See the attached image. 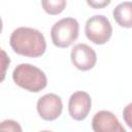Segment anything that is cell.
I'll use <instances>...</instances> for the list:
<instances>
[{
	"instance_id": "obj_10",
	"label": "cell",
	"mask_w": 132,
	"mask_h": 132,
	"mask_svg": "<svg viewBox=\"0 0 132 132\" xmlns=\"http://www.w3.org/2000/svg\"><path fill=\"white\" fill-rule=\"evenodd\" d=\"M42 8L51 15L61 13L66 7V0H41Z\"/></svg>"
},
{
	"instance_id": "obj_6",
	"label": "cell",
	"mask_w": 132,
	"mask_h": 132,
	"mask_svg": "<svg viewBox=\"0 0 132 132\" xmlns=\"http://www.w3.org/2000/svg\"><path fill=\"white\" fill-rule=\"evenodd\" d=\"M72 64L81 71L92 69L97 62V55L95 51L86 43H77L70 54Z\"/></svg>"
},
{
	"instance_id": "obj_8",
	"label": "cell",
	"mask_w": 132,
	"mask_h": 132,
	"mask_svg": "<svg viewBox=\"0 0 132 132\" xmlns=\"http://www.w3.org/2000/svg\"><path fill=\"white\" fill-rule=\"evenodd\" d=\"M92 129L95 132H125L118 118L108 110H100L93 117Z\"/></svg>"
},
{
	"instance_id": "obj_3",
	"label": "cell",
	"mask_w": 132,
	"mask_h": 132,
	"mask_svg": "<svg viewBox=\"0 0 132 132\" xmlns=\"http://www.w3.org/2000/svg\"><path fill=\"white\" fill-rule=\"evenodd\" d=\"M78 32V22L73 18H64L55 23V25L52 27V41L58 47H68L77 39Z\"/></svg>"
},
{
	"instance_id": "obj_11",
	"label": "cell",
	"mask_w": 132,
	"mask_h": 132,
	"mask_svg": "<svg viewBox=\"0 0 132 132\" xmlns=\"http://www.w3.org/2000/svg\"><path fill=\"white\" fill-rule=\"evenodd\" d=\"M1 130H8V131H22V128L20 127L19 123L11 121V120H6L3 121L0 125Z\"/></svg>"
},
{
	"instance_id": "obj_5",
	"label": "cell",
	"mask_w": 132,
	"mask_h": 132,
	"mask_svg": "<svg viewBox=\"0 0 132 132\" xmlns=\"http://www.w3.org/2000/svg\"><path fill=\"white\" fill-rule=\"evenodd\" d=\"M37 112L45 121L58 119L63 110L62 99L56 94H45L37 101Z\"/></svg>"
},
{
	"instance_id": "obj_9",
	"label": "cell",
	"mask_w": 132,
	"mask_h": 132,
	"mask_svg": "<svg viewBox=\"0 0 132 132\" xmlns=\"http://www.w3.org/2000/svg\"><path fill=\"white\" fill-rule=\"evenodd\" d=\"M112 15L117 24L124 28H132V2H122L116 6Z\"/></svg>"
},
{
	"instance_id": "obj_1",
	"label": "cell",
	"mask_w": 132,
	"mask_h": 132,
	"mask_svg": "<svg viewBox=\"0 0 132 132\" xmlns=\"http://www.w3.org/2000/svg\"><path fill=\"white\" fill-rule=\"evenodd\" d=\"M9 43L14 53L30 58L40 57L46 50L43 34L29 27H20L13 30L9 38Z\"/></svg>"
},
{
	"instance_id": "obj_12",
	"label": "cell",
	"mask_w": 132,
	"mask_h": 132,
	"mask_svg": "<svg viewBox=\"0 0 132 132\" xmlns=\"http://www.w3.org/2000/svg\"><path fill=\"white\" fill-rule=\"evenodd\" d=\"M123 119L125 121V123L127 124V126L132 129V102L129 103L128 105H126L124 107L123 110Z\"/></svg>"
},
{
	"instance_id": "obj_7",
	"label": "cell",
	"mask_w": 132,
	"mask_h": 132,
	"mask_svg": "<svg viewBox=\"0 0 132 132\" xmlns=\"http://www.w3.org/2000/svg\"><path fill=\"white\" fill-rule=\"evenodd\" d=\"M92 106V100L88 93L84 91L74 92L70 98L68 103V111L70 117L75 121L85 120Z\"/></svg>"
},
{
	"instance_id": "obj_4",
	"label": "cell",
	"mask_w": 132,
	"mask_h": 132,
	"mask_svg": "<svg viewBox=\"0 0 132 132\" xmlns=\"http://www.w3.org/2000/svg\"><path fill=\"white\" fill-rule=\"evenodd\" d=\"M85 33L87 38L93 43L104 44L111 37L112 27L106 16L102 14H96L87 21Z\"/></svg>"
},
{
	"instance_id": "obj_13",
	"label": "cell",
	"mask_w": 132,
	"mask_h": 132,
	"mask_svg": "<svg viewBox=\"0 0 132 132\" xmlns=\"http://www.w3.org/2000/svg\"><path fill=\"white\" fill-rule=\"evenodd\" d=\"M111 0H87V3L89 4V6H91L92 8L95 9H101L104 8L106 6H108L110 4Z\"/></svg>"
},
{
	"instance_id": "obj_2",
	"label": "cell",
	"mask_w": 132,
	"mask_h": 132,
	"mask_svg": "<svg viewBox=\"0 0 132 132\" xmlns=\"http://www.w3.org/2000/svg\"><path fill=\"white\" fill-rule=\"evenodd\" d=\"M12 79L16 86L33 93L40 92L47 85V78L44 72L38 67L27 63L20 64L14 68Z\"/></svg>"
}]
</instances>
